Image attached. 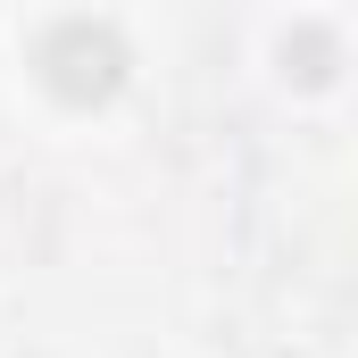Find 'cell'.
<instances>
[{"instance_id":"2","label":"cell","mask_w":358,"mask_h":358,"mask_svg":"<svg viewBox=\"0 0 358 358\" xmlns=\"http://www.w3.org/2000/svg\"><path fill=\"white\" fill-rule=\"evenodd\" d=\"M325 59H334V42H325V34H317V25H300V34H292V42H283V67H292V76H300V84H325V76H334V67H325Z\"/></svg>"},{"instance_id":"1","label":"cell","mask_w":358,"mask_h":358,"mask_svg":"<svg viewBox=\"0 0 358 358\" xmlns=\"http://www.w3.org/2000/svg\"><path fill=\"white\" fill-rule=\"evenodd\" d=\"M34 76L50 84V100H67V108H100V100H117V84H125V42H117L108 17H59L34 42Z\"/></svg>"}]
</instances>
